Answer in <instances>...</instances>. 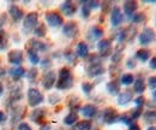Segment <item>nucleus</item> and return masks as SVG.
<instances>
[{"label":"nucleus","mask_w":156,"mask_h":130,"mask_svg":"<svg viewBox=\"0 0 156 130\" xmlns=\"http://www.w3.org/2000/svg\"><path fill=\"white\" fill-rule=\"evenodd\" d=\"M72 86H73V77L71 71L67 68L60 69L58 81H57V88L60 91H66L72 88Z\"/></svg>","instance_id":"obj_1"},{"label":"nucleus","mask_w":156,"mask_h":130,"mask_svg":"<svg viewBox=\"0 0 156 130\" xmlns=\"http://www.w3.org/2000/svg\"><path fill=\"white\" fill-rule=\"evenodd\" d=\"M37 22H39V15L36 12H29L24 19H23V30L24 33H30L34 32V29L37 27Z\"/></svg>","instance_id":"obj_2"},{"label":"nucleus","mask_w":156,"mask_h":130,"mask_svg":"<svg viewBox=\"0 0 156 130\" xmlns=\"http://www.w3.org/2000/svg\"><path fill=\"white\" fill-rule=\"evenodd\" d=\"M28 102L30 106L36 107L43 102V95L36 88H29L28 91Z\"/></svg>","instance_id":"obj_3"},{"label":"nucleus","mask_w":156,"mask_h":130,"mask_svg":"<svg viewBox=\"0 0 156 130\" xmlns=\"http://www.w3.org/2000/svg\"><path fill=\"white\" fill-rule=\"evenodd\" d=\"M156 37V34L154 32V29L151 28H144L142 30V33L139 34L138 36V41L142 46H147V45H150Z\"/></svg>","instance_id":"obj_4"},{"label":"nucleus","mask_w":156,"mask_h":130,"mask_svg":"<svg viewBox=\"0 0 156 130\" xmlns=\"http://www.w3.org/2000/svg\"><path fill=\"white\" fill-rule=\"evenodd\" d=\"M57 83V74L51 70V71H47L46 74L43 75V78H42V86L46 91H49L54 87V84Z\"/></svg>","instance_id":"obj_5"},{"label":"nucleus","mask_w":156,"mask_h":130,"mask_svg":"<svg viewBox=\"0 0 156 130\" xmlns=\"http://www.w3.org/2000/svg\"><path fill=\"white\" fill-rule=\"evenodd\" d=\"M102 121L106 123V124H113L119 121V113H118L112 107H107L105 111H103V114H102Z\"/></svg>","instance_id":"obj_6"},{"label":"nucleus","mask_w":156,"mask_h":130,"mask_svg":"<svg viewBox=\"0 0 156 130\" xmlns=\"http://www.w3.org/2000/svg\"><path fill=\"white\" fill-rule=\"evenodd\" d=\"M27 47H28V50H33L35 52H47L48 51V45L37 39H31L28 42Z\"/></svg>","instance_id":"obj_7"},{"label":"nucleus","mask_w":156,"mask_h":130,"mask_svg":"<svg viewBox=\"0 0 156 130\" xmlns=\"http://www.w3.org/2000/svg\"><path fill=\"white\" fill-rule=\"evenodd\" d=\"M98 48L101 57H108L112 52V42L107 39H101L98 42Z\"/></svg>","instance_id":"obj_8"},{"label":"nucleus","mask_w":156,"mask_h":130,"mask_svg":"<svg viewBox=\"0 0 156 130\" xmlns=\"http://www.w3.org/2000/svg\"><path fill=\"white\" fill-rule=\"evenodd\" d=\"M46 20L47 23L53 27V28H58L62 25V17L59 15L58 12H47L46 13Z\"/></svg>","instance_id":"obj_9"},{"label":"nucleus","mask_w":156,"mask_h":130,"mask_svg":"<svg viewBox=\"0 0 156 130\" xmlns=\"http://www.w3.org/2000/svg\"><path fill=\"white\" fill-rule=\"evenodd\" d=\"M137 9H138V2L136 0H126L124 4H122V10H124V13L131 18L135 13H136Z\"/></svg>","instance_id":"obj_10"},{"label":"nucleus","mask_w":156,"mask_h":130,"mask_svg":"<svg viewBox=\"0 0 156 130\" xmlns=\"http://www.w3.org/2000/svg\"><path fill=\"white\" fill-rule=\"evenodd\" d=\"M60 10H61V12H62L65 16L71 17V16H73V15L77 12V6H76V4L72 2L71 0H67V1H65V2H62V4L60 5Z\"/></svg>","instance_id":"obj_11"},{"label":"nucleus","mask_w":156,"mask_h":130,"mask_svg":"<svg viewBox=\"0 0 156 130\" xmlns=\"http://www.w3.org/2000/svg\"><path fill=\"white\" fill-rule=\"evenodd\" d=\"M62 33H64L65 36L72 39L78 34V25L75 22H67L62 27Z\"/></svg>","instance_id":"obj_12"},{"label":"nucleus","mask_w":156,"mask_h":130,"mask_svg":"<svg viewBox=\"0 0 156 130\" xmlns=\"http://www.w3.org/2000/svg\"><path fill=\"white\" fill-rule=\"evenodd\" d=\"M136 35V29L135 28H125L122 29L119 35H118V41L124 42V41H131Z\"/></svg>","instance_id":"obj_13"},{"label":"nucleus","mask_w":156,"mask_h":130,"mask_svg":"<svg viewBox=\"0 0 156 130\" xmlns=\"http://www.w3.org/2000/svg\"><path fill=\"white\" fill-rule=\"evenodd\" d=\"M124 20V16H122V12L121 10L118 7V6H114L112 9V13H111V23L113 27H118L122 23Z\"/></svg>","instance_id":"obj_14"},{"label":"nucleus","mask_w":156,"mask_h":130,"mask_svg":"<svg viewBox=\"0 0 156 130\" xmlns=\"http://www.w3.org/2000/svg\"><path fill=\"white\" fill-rule=\"evenodd\" d=\"M7 58H9V61L12 65L20 66L22 64V61H23V52L20 51V50H13L7 54Z\"/></svg>","instance_id":"obj_15"},{"label":"nucleus","mask_w":156,"mask_h":130,"mask_svg":"<svg viewBox=\"0 0 156 130\" xmlns=\"http://www.w3.org/2000/svg\"><path fill=\"white\" fill-rule=\"evenodd\" d=\"M87 74H88L89 77H98V76H101V75L105 74V68L101 65V63H98V64H91V65L88 66Z\"/></svg>","instance_id":"obj_16"},{"label":"nucleus","mask_w":156,"mask_h":130,"mask_svg":"<svg viewBox=\"0 0 156 130\" xmlns=\"http://www.w3.org/2000/svg\"><path fill=\"white\" fill-rule=\"evenodd\" d=\"M132 99H133V93L131 91H124L118 94V104L121 106L127 105L129 102L132 101Z\"/></svg>","instance_id":"obj_17"},{"label":"nucleus","mask_w":156,"mask_h":130,"mask_svg":"<svg viewBox=\"0 0 156 130\" xmlns=\"http://www.w3.org/2000/svg\"><path fill=\"white\" fill-rule=\"evenodd\" d=\"M9 12H10L11 17L13 19V22H16V23H18V22H20L22 19L24 18L23 11L20 10L18 6H16V5H11L10 9H9Z\"/></svg>","instance_id":"obj_18"},{"label":"nucleus","mask_w":156,"mask_h":130,"mask_svg":"<svg viewBox=\"0 0 156 130\" xmlns=\"http://www.w3.org/2000/svg\"><path fill=\"white\" fill-rule=\"evenodd\" d=\"M80 112L85 117V118H94L96 114H98V107L94 106V105H84L82 109H80Z\"/></svg>","instance_id":"obj_19"},{"label":"nucleus","mask_w":156,"mask_h":130,"mask_svg":"<svg viewBox=\"0 0 156 130\" xmlns=\"http://www.w3.org/2000/svg\"><path fill=\"white\" fill-rule=\"evenodd\" d=\"M103 36V30L100 28V27H91L90 29H89V33H88V37H89V40H91V41H96V40H100V39H102Z\"/></svg>","instance_id":"obj_20"},{"label":"nucleus","mask_w":156,"mask_h":130,"mask_svg":"<svg viewBox=\"0 0 156 130\" xmlns=\"http://www.w3.org/2000/svg\"><path fill=\"white\" fill-rule=\"evenodd\" d=\"M76 52H77V56L80 58H87L89 56V47L85 42L80 41L77 43V47H76Z\"/></svg>","instance_id":"obj_21"},{"label":"nucleus","mask_w":156,"mask_h":130,"mask_svg":"<svg viewBox=\"0 0 156 130\" xmlns=\"http://www.w3.org/2000/svg\"><path fill=\"white\" fill-rule=\"evenodd\" d=\"M30 119L35 123H40L44 117H46V111L43 109H35L34 111L30 113Z\"/></svg>","instance_id":"obj_22"},{"label":"nucleus","mask_w":156,"mask_h":130,"mask_svg":"<svg viewBox=\"0 0 156 130\" xmlns=\"http://www.w3.org/2000/svg\"><path fill=\"white\" fill-rule=\"evenodd\" d=\"M9 74L11 75V77H12L13 80L18 81L20 78H22V77L25 75V70H24L23 68H20V66H13V68L10 69Z\"/></svg>","instance_id":"obj_23"},{"label":"nucleus","mask_w":156,"mask_h":130,"mask_svg":"<svg viewBox=\"0 0 156 130\" xmlns=\"http://www.w3.org/2000/svg\"><path fill=\"white\" fill-rule=\"evenodd\" d=\"M143 119L147 124L154 125L156 123V110H149L143 114Z\"/></svg>","instance_id":"obj_24"},{"label":"nucleus","mask_w":156,"mask_h":130,"mask_svg":"<svg viewBox=\"0 0 156 130\" xmlns=\"http://www.w3.org/2000/svg\"><path fill=\"white\" fill-rule=\"evenodd\" d=\"M136 58L138 60L145 63V61H148V60L151 58V53H150V51L147 50V48H140L139 51H137Z\"/></svg>","instance_id":"obj_25"},{"label":"nucleus","mask_w":156,"mask_h":130,"mask_svg":"<svg viewBox=\"0 0 156 130\" xmlns=\"http://www.w3.org/2000/svg\"><path fill=\"white\" fill-rule=\"evenodd\" d=\"M145 82H144V80L143 78H137L135 80V82H133V91L138 94H142L144 93V91H145Z\"/></svg>","instance_id":"obj_26"},{"label":"nucleus","mask_w":156,"mask_h":130,"mask_svg":"<svg viewBox=\"0 0 156 130\" xmlns=\"http://www.w3.org/2000/svg\"><path fill=\"white\" fill-rule=\"evenodd\" d=\"M77 122H78V116L76 112H71V113H69V114L64 118V123H65L66 125H70V127H73Z\"/></svg>","instance_id":"obj_27"},{"label":"nucleus","mask_w":156,"mask_h":130,"mask_svg":"<svg viewBox=\"0 0 156 130\" xmlns=\"http://www.w3.org/2000/svg\"><path fill=\"white\" fill-rule=\"evenodd\" d=\"M107 91L112 95H118L119 91H120V86H119V82L118 81H111L107 83Z\"/></svg>","instance_id":"obj_28"},{"label":"nucleus","mask_w":156,"mask_h":130,"mask_svg":"<svg viewBox=\"0 0 156 130\" xmlns=\"http://www.w3.org/2000/svg\"><path fill=\"white\" fill-rule=\"evenodd\" d=\"M91 122L90 121H82L78 122L76 125H73L72 130H91Z\"/></svg>","instance_id":"obj_29"},{"label":"nucleus","mask_w":156,"mask_h":130,"mask_svg":"<svg viewBox=\"0 0 156 130\" xmlns=\"http://www.w3.org/2000/svg\"><path fill=\"white\" fill-rule=\"evenodd\" d=\"M28 57H29V60L33 65H36L40 63V57L37 54V52H35L33 50H28Z\"/></svg>","instance_id":"obj_30"},{"label":"nucleus","mask_w":156,"mask_h":130,"mask_svg":"<svg viewBox=\"0 0 156 130\" xmlns=\"http://www.w3.org/2000/svg\"><path fill=\"white\" fill-rule=\"evenodd\" d=\"M46 33H47V29H46V25L42 23V24H39L35 29H34V34L35 36L37 37H43L46 36Z\"/></svg>","instance_id":"obj_31"},{"label":"nucleus","mask_w":156,"mask_h":130,"mask_svg":"<svg viewBox=\"0 0 156 130\" xmlns=\"http://www.w3.org/2000/svg\"><path fill=\"white\" fill-rule=\"evenodd\" d=\"M135 82V76L132 74H124L121 76V83L125 86H130Z\"/></svg>","instance_id":"obj_32"},{"label":"nucleus","mask_w":156,"mask_h":130,"mask_svg":"<svg viewBox=\"0 0 156 130\" xmlns=\"http://www.w3.org/2000/svg\"><path fill=\"white\" fill-rule=\"evenodd\" d=\"M10 96H11V100H12V101H17V100H20V99H22V93H20V87H15V88H11V93H10Z\"/></svg>","instance_id":"obj_33"},{"label":"nucleus","mask_w":156,"mask_h":130,"mask_svg":"<svg viewBox=\"0 0 156 130\" xmlns=\"http://www.w3.org/2000/svg\"><path fill=\"white\" fill-rule=\"evenodd\" d=\"M131 20L133 23H143L145 20V15L143 12H138V13H135L132 17H131Z\"/></svg>","instance_id":"obj_34"},{"label":"nucleus","mask_w":156,"mask_h":130,"mask_svg":"<svg viewBox=\"0 0 156 130\" xmlns=\"http://www.w3.org/2000/svg\"><path fill=\"white\" fill-rule=\"evenodd\" d=\"M37 69L36 68H31L29 71H28V74H27V78L29 80V81H35L36 80V77H37Z\"/></svg>","instance_id":"obj_35"},{"label":"nucleus","mask_w":156,"mask_h":130,"mask_svg":"<svg viewBox=\"0 0 156 130\" xmlns=\"http://www.w3.org/2000/svg\"><path fill=\"white\" fill-rule=\"evenodd\" d=\"M5 47H7V36H6V34L2 32V33L0 34V51L5 50Z\"/></svg>","instance_id":"obj_36"},{"label":"nucleus","mask_w":156,"mask_h":130,"mask_svg":"<svg viewBox=\"0 0 156 130\" xmlns=\"http://www.w3.org/2000/svg\"><path fill=\"white\" fill-rule=\"evenodd\" d=\"M93 88H94V86L91 84V83H89V82H84L83 84H82V89H83V92L85 94H89L91 91H93Z\"/></svg>","instance_id":"obj_37"},{"label":"nucleus","mask_w":156,"mask_h":130,"mask_svg":"<svg viewBox=\"0 0 156 130\" xmlns=\"http://www.w3.org/2000/svg\"><path fill=\"white\" fill-rule=\"evenodd\" d=\"M148 87L151 91H156V76H150L148 80Z\"/></svg>","instance_id":"obj_38"},{"label":"nucleus","mask_w":156,"mask_h":130,"mask_svg":"<svg viewBox=\"0 0 156 130\" xmlns=\"http://www.w3.org/2000/svg\"><path fill=\"white\" fill-rule=\"evenodd\" d=\"M142 114H143L142 109H137V107H136V110L131 113V116H130V117H131V119H132V121H136V119H138V118H139Z\"/></svg>","instance_id":"obj_39"},{"label":"nucleus","mask_w":156,"mask_h":130,"mask_svg":"<svg viewBox=\"0 0 156 130\" xmlns=\"http://www.w3.org/2000/svg\"><path fill=\"white\" fill-rule=\"evenodd\" d=\"M144 102H145L144 96H138V98L135 99V104H136L137 109H142V107H143V105H144Z\"/></svg>","instance_id":"obj_40"},{"label":"nucleus","mask_w":156,"mask_h":130,"mask_svg":"<svg viewBox=\"0 0 156 130\" xmlns=\"http://www.w3.org/2000/svg\"><path fill=\"white\" fill-rule=\"evenodd\" d=\"M90 12H91V10L87 6V4L84 2V5H83V7H82V16L83 17H85V18H88L89 16H90Z\"/></svg>","instance_id":"obj_41"},{"label":"nucleus","mask_w":156,"mask_h":130,"mask_svg":"<svg viewBox=\"0 0 156 130\" xmlns=\"http://www.w3.org/2000/svg\"><path fill=\"white\" fill-rule=\"evenodd\" d=\"M65 58H66V60H69L70 63H75V61H76V54L72 53L71 51H67V52L65 53Z\"/></svg>","instance_id":"obj_42"},{"label":"nucleus","mask_w":156,"mask_h":130,"mask_svg":"<svg viewBox=\"0 0 156 130\" xmlns=\"http://www.w3.org/2000/svg\"><path fill=\"white\" fill-rule=\"evenodd\" d=\"M136 65H137V63L135 58H129V59H127V61H126V68H127V69H135Z\"/></svg>","instance_id":"obj_43"},{"label":"nucleus","mask_w":156,"mask_h":130,"mask_svg":"<svg viewBox=\"0 0 156 130\" xmlns=\"http://www.w3.org/2000/svg\"><path fill=\"white\" fill-rule=\"evenodd\" d=\"M121 57H122V53L120 52V51H117V52H114L113 54H112V61L113 63H119L120 61V59H121Z\"/></svg>","instance_id":"obj_44"},{"label":"nucleus","mask_w":156,"mask_h":130,"mask_svg":"<svg viewBox=\"0 0 156 130\" xmlns=\"http://www.w3.org/2000/svg\"><path fill=\"white\" fill-rule=\"evenodd\" d=\"M85 4H87V6H88L90 10L96 9V7L100 6V2H98V1H94V0H91V1H85Z\"/></svg>","instance_id":"obj_45"},{"label":"nucleus","mask_w":156,"mask_h":130,"mask_svg":"<svg viewBox=\"0 0 156 130\" xmlns=\"http://www.w3.org/2000/svg\"><path fill=\"white\" fill-rule=\"evenodd\" d=\"M60 101V98H59V95L57 94H53V95H49V104H57Z\"/></svg>","instance_id":"obj_46"},{"label":"nucleus","mask_w":156,"mask_h":130,"mask_svg":"<svg viewBox=\"0 0 156 130\" xmlns=\"http://www.w3.org/2000/svg\"><path fill=\"white\" fill-rule=\"evenodd\" d=\"M17 130H33L31 129V127L28 124V123H20L18 124V127H17Z\"/></svg>","instance_id":"obj_47"},{"label":"nucleus","mask_w":156,"mask_h":130,"mask_svg":"<svg viewBox=\"0 0 156 130\" xmlns=\"http://www.w3.org/2000/svg\"><path fill=\"white\" fill-rule=\"evenodd\" d=\"M41 64H42V68H43V69H47V68L51 66V60H49V59H43V60L41 61Z\"/></svg>","instance_id":"obj_48"},{"label":"nucleus","mask_w":156,"mask_h":130,"mask_svg":"<svg viewBox=\"0 0 156 130\" xmlns=\"http://www.w3.org/2000/svg\"><path fill=\"white\" fill-rule=\"evenodd\" d=\"M149 65H150V69L156 70V57L150 58V63H149Z\"/></svg>","instance_id":"obj_49"},{"label":"nucleus","mask_w":156,"mask_h":130,"mask_svg":"<svg viewBox=\"0 0 156 130\" xmlns=\"http://www.w3.org/2000/svg\"><path fill=\"white\" fill-rule=\"evenodd\" d=\"M129 130H140V128H139V125L137 123H131L129 125Z\"/></svg>","instance_id":"obj_50"},{"label":"nucleus","mask_w":156,"mask_h":130,"mask_svg":"<svg viewBox=\"0 0 156 130\" xmlns=\"http://www.w3.org/2000/svg\"><path fill=\"white\" fill-rule=\"evenodd\" d=\"M51 125H48V124H42L41 127H40V130H51Z\"/></svg>","instance_id":"obj_51"},{"label":"nucleus","mask_w":156,"mask_h":130,"mask_svg":"<svg viewBox=\"0 0 156 130\" xmlns=\"http://www.w3.org/2000/svg\"><path fill=\"white\" fill-rule=\"evenodd\" d=\"M6 22V16L5 15H0V27Z\"/></svg>","instance_id":"obj_52"},{"label":"nucleus","mask_w":156,"mask_h":130,"mask_svg":"<svg viewBox=\"0 0 156 130\" xmlns=\"http://www.w3.org/2000/svg\"><path fill=\"white\" fill-rule=\"evenodd\" d=\"M5 118H6V116H5V113L2 111H0V123H2L4 121H5Z\"/></svg>","instance_id":"obj_53"},{"label":"nucleus","mask_w":156,"mask_h":130,"mask_svg":"<svg viewBox=\"0 0 156 130\" xmlns=\"http://www.w3.org/2000/svg\"><path fill=\"white\" fill-rule=\"evenodd\" d=\"M147 130H156V127H155V125H150V127H149Z\"/></svg>","instance_id":"obj_54"},{"label":"nucleus","mask_w":156,"mask_h":130,"mask_svg":"<svg viewBox=\"0 0 156 130\" xmlns=\"http://www.w3.org/2000/svg\"><path fill=\"white\" fill-rule=\"evenodd\" d=\"M2 92H4V87H2V84L0 83V95L2 94Z\"/></svg>","instance_id":"obj_55"},{"label":"nucleus","mask_w":156,"mask_h":130,"mask_svg":"<svg viewBox=\"0 0 156 130\" xmlns=\"http://www.w3.org/2000/svg\"><path fill=\"white\" fill-rule=\"evenodd\" d=\"M153 98H154V100H156V91H154V93H153Z\"/></svg>","instance_id":"obj_56"},{"label":"nucleus","mask_w":156,"mask_h":130,"mask_svg":"<svg viewBox=\"0 0 156 130\" xmlns=\"http://www.w3.org/2000/svg\"><path fill=\"white\" fill-rule=\"evenodd\" d=\"M2 32H4V30H2V29H0V34H1V33H2Z\"/></svg>","instance_id":"obj_57"},{"label":"nucleus","mask_w":156,"mask_h":130,"mask_svg":"<svg viewBox=\"0 0 156 130\" xmlns=\"http://www.w3.org/2000/svg\"><path fill=\"white\" fill-rule=\"evenodd\" d=\"M57 130H62V129H60V128H59V129H57Z\"/></svg>","instance_id":"obj_58"},{"label":"nucleus","mask_w":156,"mask_h":130,"mask_svg":"<svg viewBox=\"0 0 156 130\" xmlns=\"http://www.w3.org/2000/svg\"><path fill=\"white\" fill-rule=\"evenodd\" d=\"M96 130H98V129H96Z\"/></svg>","instance_id":"obj_59"}]
</instances>
